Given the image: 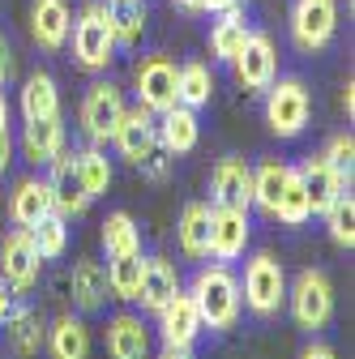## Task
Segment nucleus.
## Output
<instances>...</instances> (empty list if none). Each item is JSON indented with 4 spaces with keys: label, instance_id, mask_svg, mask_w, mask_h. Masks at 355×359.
I'll return each instance as SVG.
<instances>
[{
    "label": "nucleus",
    "instance_id": "f257e3e1",
    "mask_svg": "<svg viewBox=\"0 0 355 359\" xmlns=\"http://www.w3.org/2000/svg\"><path fill=\"white\" fill-rule=\"evenodd\" d=\"M193 304H197V317H201V330H214L223 334L240 321V278L218 261L210 269H197V278L189 287Z\"/></svg>",
    "mask_w": 355,
    "mask_h": 359
},
{
    "label": "nucleus",
    "instance_id": "f03ea898",
    "mask_svg": "<svg viewBox=\"0 0 355 359\" xmlns=\"http://www.w3.org/2000/svg\"><path fill=\"white\" fill-rule=\"evenodd\" d=\"M69 30H73V56H77V65L86 73H103L116 60V34L107 26L103 5H95V0H91V5L77 13V22Z\"/></svg>",
    "mask_w": 355,
    "mask_h": 359
},
{
    "label": "nucleus",
    "instance_id": "7ed1b4c3",
    "mask_svg": "<svg viewBox=\"0 0 355 359\" xmlns=\"http://www.w3.org/2000/svg\"><path fill=\"white\" fill-rule=\"evenodd\" d=\"M313 116V99H308V86L295 77H274L265 90V124H270L279 137H300Z\"/></svg>",
    "mask_w": 355,
    "mask_h": 359
},
{
    "label": "nucleus",
    "instance_id": "20e7f679",
    "mask_svg": "<svg viewBox=\"0 0 355 359\" xmlns=\"http://www.w3.org/2000/svg\"><path fill=\"white\" fill-rule=\"evenodd\" d=\"M240 295L248 299V308L257 312V317H274V312L283 308V299H287V274H283V265L270 252H257L244 265Z\"/></svg>",
    "mask_w": 355,
    "mask_h": 359
},
{
    "label": "nucleus",
    "instance_id": "39448f33",
    "mask_svg": "<svg viewBox=\"0 0 355 359\" xmlns=\"http://www.w3.org/2000/svg\"><path fill=\"white\" fill-rule=\"evenodd\" d=\"M287 295H291V317L300 330H321L334 317V287L321 269H300Z\"/></svg>",
    "mask_w": 355,
    "mask_h": 359
},
{
    "label": "nucleus",
    "instance_id": "423d86ee",
    "mask_svg": "<svg viewBox=\"0 0 355 359\" xmlns=\"http://www.w3.org/2000/svg\"><path fill=\"white\" fill-rule=\"evenodd\" d=\"M338 30V5L334 0H295L291 9V39L300 52H321L334 43Z\"/></svg>",
    "mask_w": 355,
    "mask_h": 359
},
{
    "label": "nucleus",
    "instance_id": "0eeeda50",
    "mask_svg": "<svg viewBox=\"0 0 355 359\" xmlns=\"http://www.w3.org/2000/svg\"><path fill=\"white\" fill-rule=\"evenodd\" d=\"M124 111L128 107H124L120 86L95 81L91 90H86V99H81V128H86V137H91V142H112V133L124 120Z\"/></svg>",
    "mask_w": 355,
    "mask_h": 359
},
{
    "label": "nucleus",
    "instance_id": "6e6552de",
    "mask_svg": "<svg viewBox=\"0 0 355 359\" xmlns=\"http://www.w3.org/2000/svg\"><path fill=\"white\" fill-rule=\"evenodd\" d=\"M138 81V103L150 111V116H163L167 107H175V81H180V69L167 56H146L133 73Z\"/></svg>",
    "mask_w": 355,
    "mask_h": 359
},
{
    "label": "nucleus",
    "instance_id": "1a4fd4ad",
    "mask_svg": "<svg viewBox=\"0 0 355 359\" xmlns=\"http://www.w3.org/2000/svg\"><path fill=\"white\" fill-rule=\"evenodd\" d=\"M236 77L244 90H270V81L279 77V52H274V39L261 34V30H248L244 48L236 52Z\"/></svg>",
    "mask_w": 355,
    "mask_h": 359
},
{
    "label": "nucleus",
    "instance_id": "9d476101",
    "mask_svg": "<svg viewBox=\"0 0 355 359\" xmlns=\"http://www.w3.org/2000/svg\"><path fill=\"white\" fill-rule=\"evenodd\" d=\"M210 205L214 210H248L253 205V167L244 158H218L210 171Z\"/></svg>",
    "mask_w": 355,
    "mask_h": 359
},
{
    "label": "nucleus",
    "instance_id": "9b49d317",
    "mask_svg": "<svg viewBox=\"0 0 355 359\" xmlns=\"http://www.w3.org/2000/svg\"><path fill=\"white\" fill-rule=\"evenodd\" d=\"M39 265H43V257L34 252L30 231L18 227L0 240V278H5L9 291H30L39 283Z\"/></svg>",
    "mask_w": 355,
    "mask_h": 359
},
{
    "label": "nucleus",
    "instance_id": "f8f14e48",
    "mask_svg": "<svg viewBox=\"0 0 355 359\" xmlns=\"http://www.w3.org/2000/svg\"><path fill=\"white\" fill-rule=\"evenodd\" d=\"M48 189H52V214H60V218H77V214H86V205H91V193H86L81 175H77V158L65 154V150L52 158Z\"/></svg>",
    "mask_w": 355,
    "mask_h": 359
},
{
    "label": "nucleus",
    "instance_id": "ddd939ff",
    "mask_svg": "<svg viewBox=\"0 0 355 359\" xmlns=\"http://www.w3.org/2000/svg\"><path fill=\"white\" fill-rule=\"evenodd\" d=\"M112 142H116L120 158H128L133 167H138V163L159 146V124H154V116L138 103L133 111H124V120H120L116 133H112Z\"/></svg>",
    "mask_w": 355,
    "mask_h": 359
},
{
    "label": "nucleus",
    "instance_id": "4468645a",
    "mask_svg": "<svg viewBox=\"0 0 355 359\" xmlns=\"http://www.w3.org/2000/svg\"><path fill=\"white\" fill-rule=\"evenodd\" d=\"M244 248H248V210H214L210 214V257L227 265L244 257Z\"/></svg>",
    "mask_w": 355,
    "mask_h": 359
},
{
    "label": "nucleus",
    "instance_id": "2eb2a0df",
    "mask_svg": "<svg viewBox=\"0 0 355 359\" xmlns=\"http://www.w3.org/2000/svg\"><path fill=\"white\" fill-rule=\"evenodd\" d=\"M159 330H163V346H193V338L201 334L197 304H193V295L185 287L159 308Z\"/></svg>",
    "mask_w": 355,
    "mask_h": 359
},
{
    "label": "nucleus",
    "instance_id": "dca6fc26",
    "mask_svg": "<svg viewBox=\"0 0 355 359\" xmlns=\"http://www.w3.org/2000/svg\"><path fill=\"white\" fill-rule=\"evenodd\" d=\"M69 26H73V13L65 0H34L30 5V34L43 52H60L69 43Z\"/></svg>",
    "mask_w": 355,
    "mask_h": 359
},
{
    "label": "nucleus",
    "instance_id": "f3484780",
    "mask_svg": "<svg viewBox=\"0 0 355 359\" xmlns=\"http://www.w3.org/2000/svg\"><path fill=\"white\" fill-rule=\"evenodd\" d=\"M295 171H300V180H304L308 210H313V214H326V210L347 193V184L330 171V163H326L321 154H308V158H304V167H295Z\"/></svg>",
    "mask_w": 355,
    "mask_h": 359
},
{
    "label": "nucleus",
    "instance_id": "a211bd4d",
    "mask_svg": "<svg viewBox=\"0 0 355 359\" xmlns=\"http://www.w3.org/2000/svg\"><path fill=\"white\" fill-rule=\"evenodd\" d=\"M52 214V189H48V180H18V189L9 193V218H13V227L30 231L39 218H48Z\"/></svg>",
    "mask_w": 355,
    "mask_h": 359
},
{
    "label": "nucleus",
    "instance_id": "6ab92c4d",
    "mask_svg": "<svg viewBox=\"0 0 355 359\" xmlns=\"http://www.w3.org/2000/svg\"><path fill=\"white\" fill-rule=\"evenodd\" d=\"M175 291H180V274H175V265H171L167 257H146V261H142V287H138L142 308L159 312Z\"/></svg>",
    "mask_w": 355,
    "mask_h": 359
},
{
    "label": "nucleus",
    "instance_id": "aec40b11",
    "mask_svg": "<svg viewBox=\"0 0 355 359\" xmlns=\"http://www.w3.org/2000/svg\"><path fill=\"white\" fill-rule=\"evenodd\" d=\"M201 137V128H197V111L185 107V103H175L159 116V146L167 154H189Z\"/></svg>",
    "mask_w": 355,
    "mask_h": 359
},
{
    "label": "nucleus",
    "instance_id": "412c9836",
    "mask_svg": "<svg viewBox=\"0 0 355 359\" xmlns=\"http://www.w3.org/2000/svg\"><path fill=\"white\" fill-rule=\"evenodd\" d=\"M22 150L30 163H52L60 150H65V128H60V116H39V120H26L22 128Z\"/></svg>",
    "mask_w": 355,
    "mask_h": 359
},
{
    "label": "nucleus",
    "instance_id": "4be33fe9",
    "mask_svg": "<svg viewBox=\"0 0 355 359\" xmlns=\"http://www.w3.org/2000/svg\"><path fill=\"white\" fill-rule=\"evenodd\" d=\"M146 351H150V334H146L142 317H128V312L112 317V325H107V355L112 359H146Z\"/></svg>",
    "mask_w": 355,
    "mask_h": 359
},
{
    "label": "nucleus",
    "instance_id": "5701e85b",
    "mask_svg": "<svg viewBox=\"0 0 355 359\" xmlns=\"http://www.w3.org/2000/svg\"><path fill=\"white\" fill-rule=\"evenodd\" d=\"M103 13H107V26L116 34V48H120V43H124V48L142 43V34H146V5H142V0H107Z\"/></svg>",
    "mask_w": 355,
    "mask_h": 359
},
{
    "label": "nucleus",
    "instance_id": "b1692460",
    "mask_svg": "<svg viewBox=\"0 0 355 359\" xmlns=\"http://www.w3.org/2000/svg\"><path fill=\"white\" fill-rule=\"evenodd\" d=\"M210 205L206 201H189L185 205V214H180V248H185V257H193V261H201V257H210Z\"/></svg>",
    "mask_w": 355,
    "mask_h": 359
},
{
    "label": "nucleus",
    "instance_id": "393cba45",
    "mask_svg": "<svg viewBox=\"0 0 355 359\" xmlns=\"http://www.w3.org/2000/svg\"><path fill=\"white\" fill-rule=\"evenodd\" d=\"M48 351L52 359H91V330L77 317H60L48 330Z\"/></svg>",
    "mask_w": 355,
    "mask_h": 359
},
{
    "label": "nucleus",
    "instance_id": "a878e982",
    "mask_svg": "<svg viewBox=\"0 0 355 359\" xmlns=\"http://www.w3.org/2000/svg\"><path fill=\"white\" fill-rule=\"evenodd\" d=\"M73 299L81 312H95L107 299V269L99 261H77L73 265Z\"/></svg>",
    "mask_w": 355,
    "mask_h": 359
},
{
    "label": "nucleus",
    "instance_id": "bb28decb",
    "mask_svg": "<svg viewBox=\"0 0 355 359\" xmlns=\"http://www.w3.org/2000/svg\"><path fill=\"white\" fill-rule=\"evenodd\" d=\"M22 116L39 120V116H60V90L52 81V73H30L22 86Z\"/></svg>",
    "mask_w": 355,
    "mask_h": 359
},
{
    "label": "nucleus",
    "instance_id": "cd10ccee",
    "mask_svg": "<svg viewBox=\"0 0 355 359\" xmlns=\"http://www.w3.org/2000/svg\"><path fill=\"white\" fill-rule=\"evenodd\" d=\"M244 39H248V26H244V9H227V13H218L214 30H210V52L218 60H236V52L244 48Z\"/></svg>",
    "mask_w": 355,
    "mask_h": 359
},
{
    "label": "nucleus",
    "instance_id": "c85d7f7f",
    "mask_svg": "<svg viewBox=\"0 0 355 359\" xmlns=\"http://www.w3.org/2000/svg\"><path fill=\"white\" fill-rule=\"evenodd\" d=\"M5 330H9V342L18 355H34L43 346V317L34 308H9V317H5Z\"/></svg>",
    "mask_w": 355,
    "mask_h": 359
},
{
    "label": "nucleus",
    "instance_id": "c756f323",
    "mask_svg": "<svg viewBox=\"0 0 355 359\" xmlns=\"http://www.w3.org/2000/svg\"><path fill=\"white\" fill-rule=\"evenodd\" d=\"M142 248L138 252H120L107 261V291L116 299H138V287H142Z\"/></svg>",
    "mask_w": 355,
    "mask_h": 359
},
{
    "label": "nucleus",
    "instance_id": "7c9ffc66",
    "mask_svg": "<svg viewBox=\"0 0 355 359\" xmlns=\"http://www.w3.org/2000/svg\"><path fill=\"white\" fill-rule=\"evenodd\" d=\"M210 95H214V73H210V65H201V60H193V65H185L180 69V81H175V103H185V107H206L210 103Z\"/></svg>",
    "mask_w": 355,
    "mask_h": 359
},
{
    "label": "nucleus",
    "instance_id": "2f4dec72",
    "mask_svg": "<svg viewBox=\"0 0 355 359\" xmlns=\"http://www.w3.org/2000/svg\"><path fill=\"white\" fill-rule=\"evenodd\" d=\"M283 180H287V167L283 163H261L257 171H253V205L261 210V214H270L274 218V210H279V197H283Z\"/></svg>",
    "mask_w": 355,
    "mask_h": 359
},
{
    "label": "nucleus",
    "instance_id": "473e14b6",
    "mask_svg": "<svg viewBox=\"0 0 355 359\" xmlns=\"http://www.w3.org/2000/svg\"><path fill=\"white\" fill-rule=\"evenodd\" d=\"M65 222H69V218L48 214V218H39L34 227H30V244H34V252H39L43 261L65 257V248H69V227H65Z\"/></svg>",
    "mask_w": 355,
    "mask_h": 359
},
{
    "label": "nucleus",
    "instance_id": "72a5a7b5",
    "mask_svg": "<svg viewBox=\"0 0 355 359\" xmlns=\"http://www.w3.org/2000/svg\"><path fill=\"white\" fill-rule=\"evenodd\" d=\"M308 193H304V180L295 167H287V180H283V197H279V210L274 218L283 222V227H300V222H308Z\"/></svg>",
    "mask_w": 355,
    "mask_h": 359
},
{
    "label": "nucleus",
    "instance_id": "f704fd0d",
    "mask_svg": "<svg viewBox=\"0 0 355 359\" xmlns=\"http://www.w3.org/2000/svg\"><path fill=\"white\" fill-rule=\"evenodd\" d=\"M103 248H107V257L138 252V248H142V236H138V222H133V214L116 210V214L103 218Z\"/></svg>",
    "mask_w": 355,
    "mask_h": 359
},
{
    "label": "nucleus",
    "instance_id": "c9c22d12",
    "mask_svg": "<svg viewBox=\"0 0 355 359\" xmlns=\"http://www.w3.org/2000/svg\"><path fill=\"white\" fill-rule=\"evenodd\" d=\"M73 158H77V175H81L86 193H91V201H95V197H103V193H107V184H112V163H107V154H103L99 146H91V150L73 154Z\"/></svg>",
    "mask_w": 355,
    "mask_h": 359
},
{
    "label": "nucleus",
    "instance_id": "e433bc0d",
    "mask_svg": "<svg viewBox=\"0 0 355 359\" xmlns=\"http://www.w3.org/2000/svg\"><path fill=\"white\" fill-rule=\"evenodd\" d=\"M326 222H330V240L338 248H355V201H351V193H342L326 210Z\"/></svg>",
    "mask_w": 355,
    "mask_h": 359
},
{
    "label": "nucleus",
    "instance_id": "4c0bfd02",
    "mask_svg": "<svg viewBox=\"0 0 355 359\" xmlns=\"http://www.w3.org/2000/svg\"><path fill=\"white\" fill-rule=\"evenodd\" d=\"M321 158L330 163V171L342 180V184L351 189V167H355V142H351V133H338V137H330V146H326Z\"/></svg>",
    "mask_w": 355,
    "mask_h": 359
},
{
    "label": "nucleus",
    "instance_id": "58836bf2",
    "mask_svg": "<svg viewBox=\"0 0 355 359\" xmlns=\"http://www.w3.org/2000/svg\"><path fill=\"white\" fill-rule=\"evenodd\" d=\"M167 163H171V158H167V150H163V146H154V150H150L138 167H142V175H146V180L163 184V180H167Z\"/></svg>",
    "mask_w": 355,
    "mask_h": 359
},
{
    "label": "nucleus",
    "instance_id": "ea45409f",
    "mask_svg": "<svg viewBox=\"0 0 355 359\" xmlns=\"http://www.w3.org/2000/svg\"><path fill=\"white\" fill-rule=\"evenodd\" d=\"M9 163H13V137H9V128H0V175L9 171Z\"/></svg>",
    "mask_w": 355,
    "mask_h": 359
},
{
    "label": "nucleus",
    "instance_id": "a19ab883",
    "mask_svg": "<svg viewBox=\"0 0 355 359\" xmlns=\"http://www.w3.org/2000/svg\"><path fill=\"white\" fill-rule=\"evenodd\" d=\"M201 9H210V13H227V9H244V0H201Z\"/></svg>",
    "mask_w": 355,
    "mask_h": 359
},
{
    "label": "nucleus",
    "instance_id": "79ce46f5",
    "mask_svg": "<svg viewBox=\"0 0 355 359\" xmlns=\"http://www.w3.org/2000/svg\"><path fill=\"white\" fill-rule=\"evenodd\" d=\"M300 359H338V355H334L326 342H313V346H304V355H300Z\"/></svg>",
    "mask_w": 355,
    "mask_h": 359
},
{
    "label": "nucleus",
    "instance_id": "37998d69",
    "mask_svg": "<svg viewBox=\"0 0 355 359\" xmlns=\"http://www.w3.org/2000/svg\"><path fill=\"white\" fill-rule=\"evenodd\" d=\"M159 359H193V346H163Z\"/></svg>",
    "mask_w": 355,
    "mask_h": 359
},
{
    "label": "nucleus",
    "instance_id": "c03bdc74",
    "mask_svg": "<svg viewBox=\"0 0 355 359\" xmlns=\"http://www.w3.org/2000/svg\"><path fill=\"white\" fill-rule=\"evenodd\" d=\"M9 308H13V299H9V287H5V278H0V321L9 317Z\"/></svg>",
    "mask_w": 355,
    "mask_h": 359
},
{
    "label": "nucleus",
    "instance_id": "a18cd8bd",
    "mask_svg": "<svg viewBox=\"0 0 355 359\" xmlns=\"http://www.w3.org/2000/svg\"><path fill=\"white\" fill-rule=\"evenodd\" d=\"M5 73H9V52H5V39H0V81H5Z\"/></svg>",
    "mask_w": 355,
    "mask_h": 359
},
{
    "label": "nucleus",
    "instance_id": "49530a36",
    "mask_svg": "<svg viewBox=\"0 0 355 359\" xmlns=\"http://www.w3.org/2000/svg\"><path fill=\"white\" fill-rule=\"evenodd\" d=\"M0 128H9V103H5V95H0Z\"/></svg>",
    "mask_w": 355,
    "mask_h": 359
},
{
    "label": "nucleus",
    "instance_id": "de8ad7c7",
    "mask_svg": "<svg viewBox=\"0 0 355 359\" xmlns=\"http://www.w3.org/2000/svg\"><path fill=\"white\" fill-rule=\"evenodd\" d=\"M180 9H189V13H201V0H175Z\"/></svg>",
    "mask_w": 355,
    "mask_h": 359
}]
</instances>
